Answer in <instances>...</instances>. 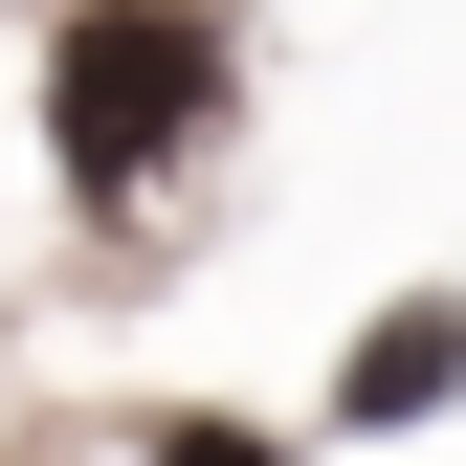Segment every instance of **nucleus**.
Here are the masks:
<instances>
[{
    "mask_svg": "<svg viewBox=\"0 0 466 466\" xmlns=\"http://www.w3.org/2000/svg\"><path fill=\"white\" fill-rule=\"evenodd\" d=\"M222 111H245V45L200 0H67L45 23V156H67V200H156Z\"/></svg>",
    "mask_w": 466,
    "mask_h": 466,
    "instance_id": "nucleus-1",
    "label": "nucleus"
},
{
    "mask_svg": "<svg viewBox=\"0 0 466 466\" xmlns=\"http://www.w3.org/2000/svg\"><path fill=\"white\" fill-rule=\"evenodd\" d=\"M444 400H466V289H400L356 356H333V422H356V444H400V422H444Z\"/></svg>",
    "mask_w": 466,
    "mask_h": 466,
    "instance_id": "nucleus-2",
    "label": "nucleus"
},
{
    "mask_svg": "<svg viewBox=\"0 0 466 466\" xmlns=\"http://www.w3.org/2000/svg\"><path fill=\"white\" fill-rule=\"evenodd\" d=\"M156 466H289L267 422H156Z\"/></svg>",
    "mask_w": 466,
    "mask_h": 466,
    "instance_id": "nucleus-3",
    "label": "nucleus"
}]
</instances>
